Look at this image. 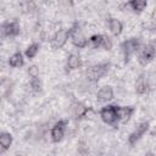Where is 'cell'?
<instances>
[{
	"mask_svg": "<svg viewBox=\"0 0 156 156\" xmlns=\"http://www.w3.org/2000/svg\"><path fill=\"white\" fill-rule=\"evenodd\" d=\"M110 67L111 65L108 62H100V63H96V65H93L90 67L87 68L85 71V77L89 82H98L100 80L102 77H105L108 71H110Z\"/></svg>",
	"mask_w": 156,
	"mask_h": 156,
	"instance_id": "6da1fadb",
	"label": "cell"
},
{
	"mask_svg": "<svg viewBox=\"0 0 156 156\" xmlns=\"http://www.w3.org/2000/svg\"><path fill=\"white\" fill-rule=\"evenodd\" d=\"M69 39L72 44L78 49H84L89 43V39H87V37L84 35L78 22L73 23V26L69 28Z\"/></svg>",
	"mask_w": 156,
	"mask_h": 156,
	"instance_id": "7a4b0ae2",
	"label": "cell"
},
{
	"mask_svg": "<svg viewBox=\"0 0 156 156\" xmlns=\"http://www.w3.org/2000/svg\"><path fill=\"white\" fill-rule=\"evenodd\" d=\"M140 49H141L140 38H130V39L124 40L121 44V50H122V54L124 57V62H128L130 56L134 55L135 52L140 51Z\"/></svg>",
	"mask_w": 156,
	"mask_h": 156,
	"instance_id": "3957f363",
	"label": "cell"
},
{
	"mask_svg": "<svg viewBox=\"0 0 156 156\" xmlns=\"http://www.w3.org/2000/svg\"><path fill=\"white\" fill-rule=\"evenodd\" d=\"M156 56V45L150 43V44H146L144 45L140 51H139V56H138V61L140 65L145 66L147 65L149 62H151L154 60V57Z\"/></svg>",
	"mask_w": 156,
	"mask_h": 156,
	"instance_id": "277c9868",
	"label": "cell"
},
{
	"mask_svg": "<svg viewBox=\"0 0 156 156\" xmlns=\"http://www.w3.org/2000/svg\"><path fill=\"white\" fill-rule=\"evenodd\" d=\"M21 33V24L18 21H6L1 24V37L13 38Z\"/></svg>",
	"mask_w": 156,
	"mask_h": 156,
	"instance_id": "5b68a950",
	"label": "cell"
},
{
	"mask_svg": "<svg viewBox=\"0 0 156 156\" xmlns=\"http://www.w3.org/2000/svg\"><path fill=\"white\" fill-rule=\"evenodd\" d=\"M89 44L98 49V48H102L104 50H111L112 49V40L108 35L105 34H94L89 38Z\"/></svg>",
	"mask_w": 156,
	"mask_h": 156,
	"instance_id": "8992f818",
	"label": "cell"
},
{
	"mask_svg": "<svg viewBox=\"0 0 156 156\" xmlns=\"http://www.w3.org/2000/svg\"><path fill=\"white\" fill-rule=\"evenodd\" d=\"M67 124H68L67 119H58L52 126V128L50 130V136H51V141L52 143H60L63 139Z\"/></svg>",
	"mask_w": 156,
	"mask_h": 156,
	"instance_id": "52a82bcc",
	"label": "cell"
},
{
	"mask_svg": "<svg viewBox=\"0 0 156 156\" xmlns=\"http://www.w3.org/2000/svg\"><path fill=\"white\" fill-rule=\"evenodd\" d=\"M100 118L106 123V124H116L117 121V106L116 105H107L102 107L99 112Z\"/></svg>",
	"mask_w": 156,
	"mask_h": 156,
	"instance_id": "ba28073f",
	"label": "cell"
},
{
	"mask_svg": "<svg viewBox=\"0 0 156 156\" xmlns=\"http://www.w3.org/2000/svg\"><path fill=\"white\" fill-rule=\"evenodd\" d=\"M69 39V28H61L51 38V46L54 49H61L66 45V43Z\"/></svg>",
	"mask_w": 156,
	"mask_h": 156,
	"instance_id": "9c48e42d",
	"label": "cell"
},
{
	"mask_svg": "<svg viewBox=\"0 0 156 156\" xmlns=\"http://www.w3.org/2000/svg\"><path fill=\"white\" fill-rule=\"evenodd\" d=\"M149 122H141V123H139L138 126H136V128L129 134V136H128V143H129V145H135L140 139H141V136L149 130Z\"/></svg>",
	"mask_w": 156,
	"mask_h": 156,
	"instance_id": "30bf717a",
	"label": "cell"
},
{
	"mask_svg": "<svg viewBox=\"0 0 156 156\" xmlns=\"http://www.w3.org/2000/svg\"><path fill=\"white\" fill-rule=\"evenodd\" d=\"M115 96V93H113V89L112 87L110 85H104L101 87L98 93H96V99L100 101V102H107V101H111Z\"/></svg>",
	"mask_w": 156,
	"mask_h": 156,
	"instance_id": "8fae6325",
	"label": "cell"
},
{
	"mask_svg": "<svg viewBox=\"0 0 156 156\" xmlns=\"http://www.w3.org/2000/svg\"><path fill=\"white\" fill-rule=\"evenodd\" d=\"M134 113V107L132 106H117V121L126 123L130 119Z\"/></svg>",
	"mask_w": 156,
	"mask_h": 156,
	"instance_id": "7c38bea8",
	"label": "cell"
},
{
	"mask_svg": "<svg viewBox=\"0 0 156 156\" xmlns=\"http://www.w3.org/2000/svg\"><path fill=\"white\" fill-rule=\"evenodd\" d=\"M107 23H108V29H110V32H111L115 37H118V35L122 33V30H123V24H122V22H121L119 20L111 17V18H108Z\"/></svg>",
	"mask_w": 156,
	"mask_h": 156,
	"instance_id": "4fadbf2b",
	"label": "cell"
},
{
	"mask_svg": "<svg viewBox=\"0 0 156 156\" xmlns=\"http://www.w3.org/2000/svg\"><path fill=\"white\" fill-rule=\"evenodd\" d=\"M9 65L13 68H20L24 65V58L21 51H16L13 52L10 57H9Z\"/></svg>",
	"mask_w": 156,
	"mask_h": 156,
	"instance_id": "5bb4252c",
	"label": "cell"
},
{
	"mask_svg": "<svg viewBox=\"0 0 156 156\" xmlns=\"http://www.w3.org/2000/svg\"><path fill=\"white\" fill-rule=\"evenodd\" d=\"M80 66H82L80 57L76 54H69L68 57H67V61H66V67L69 71H74V69H78Z\"/></svg>",
	"mask_w": 156,
	"mask_h": 156,
	"instance_id": "9a60e30c",
	"label": "cell"
},
{
	"mask_svg": "<svg viewBox=\"0 0 156 156\" xmlns=\"http://www.w3.org/2000/svg\"><path fill=\"white\" fill-rule=\"evenodd\" d=\"M13 141V136L7 133V132H2L0 134V146H1V152H5L6 150L10 149V146L12 145Z\"/></svg>",
	"mask_w": 156,
	"mask_h": 156,
	"instance_id": "2e32d148",
	"label": "cell"
},
{
	"mask_svg": "<svg viewBox=\"0 0 156 156\" xmlns=\"http://www.w3.org/2000/svg\"><path fill=\"white\" fill-rule=\"evenodd\" d=\"M90 107H87L82 102H76L73 106H72V112L76 118H85V115L88 112Z\"/></svg>",
	"mask_w": 156,
	"mask_h": 156,
	"instance_id": "e0dca14e",
	"label": "cell"
},
{
	"mask_svg": "<svg viewBox=\"0 0 156 156\" xmlns=\"http://www.w3.org/2000/svg\"><path fill=\"white\" fill-rule=\"evenodd\" d=\"M147 89H149L147 80H146V78L141 74V76L136 79V83H135V91H136V94L143 95V94H145V93L147 91Z\"/></svg>",
	"mask_w": 156,
	"mask_h": 156,
	"instance_id": "ac0fdd59",
	"label": "cell"
},
{
	"mask_svg": "<svg viewBox=\"0 0 156 156\" xmlns=\"http://www.w3.org/2000/svg\"><path fill=\"white\" fill-rule=\"evenodd\" d=\"M127 5H128L134 12L140 13V12H143V11L147 7V1H146V0H132V1H129Z\"/></svg>",
	"mask_w": 156,
	"mask_h": 156,
	"instance_id": "d6986e66",
	"label": "cell"
},
{
	"mask_svg": "<svg viewBox=\"0 0 156 156\" xmlns=\"http://www.w3.org/2000/svg\"><path fill=\"white\" fill-rule=\"evenodd\" d=\"M39 50H40V44H39V43H32V44L26 49L24 55H26L27 58L30 60V58H34V57L38 55Z\"/></svg>",
	"mask_w": 156,
	"mask_h": 156,
	"instance_id": "ffe728a7",
	"label": "cell"
},
{
	"mask_svg": "<svg viewBox=\"0 0 156 156\" xmlns=\"http://www.w3.org/2000/svg\"><path fill=\"white\" fill-rule=\"evenodd\" d=\"M29 87H30V89H32L33 93H39L41 90L43 84H41V80L39 78H34V79H30L29 80Z\"/></svg>",
	"mask_w": 156,
	"mask_h": 156,
	"instance_id": "44dd1931",
	"label": "cell"
},
{
	"mask_svg": "<svg viewBox=\"0 0 156 156\" xmlns=\"http://www.w3.org/2000/svg\"><path fill=\"white\" fill-rule=\"evenodd\" d=\"M27 72H28V76H29V78H30V79L39 78V68H38V66H35V65L29 66Z\"/></svg>",
	"mask_w": 156,
	"mask_h": 156,
	"instance_id": "7402d4cb",
	"label": "cell"
},
{
	"mask_svg": "<svg viewBox=\"0 0 156 156\" xmlns=\"http://www.w3.org/2000/svg\"><path fill=\"white\" fill-rule=\"evenodd\" d=\"M145 156H154V154L152 152H147V154H145Z\"/></svg>",
	"mask_w": 156,
	"mask_h": 156,
	"instance_id": "603a6c76",
	"label": "cell"
}]
</instances>
